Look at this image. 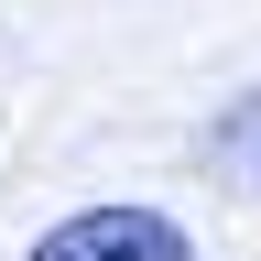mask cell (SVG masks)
<instances>
[{"mask_svg": "<svg viewBox=\"0 0 261 261\" xmlns=\"http://www.w3.org/2000/svg\"><path fill=\"white\" fill-rule=\"evenodd\" d=\"M22 261H196V240H185V218L120 196V207H76V218H55Z\"/></svg>", "mask_w": 261, "mask_h": 261, "instance_id": "1", "label": "cell"}, {"mask_svg": "<svg viewBox=\"0 0 261 261\" xmlns=\"http://www.w3.org/2000/svg\"><path fill=\"white\" fill-rule=\"evenodd\" d=\"M207 163H218L240 196H261V87H250V98H228V109L207 120Z\"/></svg>", "mask_w": 261, "mask_h": 261, "instance_id": "2", "label": "cell"}]
</instances>
